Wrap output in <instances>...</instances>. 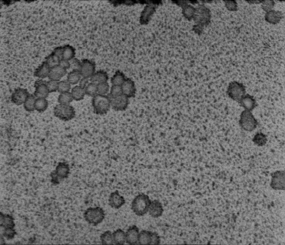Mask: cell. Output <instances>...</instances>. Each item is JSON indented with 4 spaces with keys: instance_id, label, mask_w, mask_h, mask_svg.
I'll use <instances>...</instances> for the list:
<instances>
[{
    "instance_id": "1",
    "label": "cell",
    "mask_w": 285,
    "mask_h": 245,
    "mask_svg": "<svg viewBox=\"0 0 285 245\" xmlns=\"http://www.w3.org/2000/svg\"><path fill=\"white\" fill-rule=\"evenodd\" d=\"M151 202L147 195L144 193L139 194L132 201L131 209L137 215L143 216L148 212Z\"/></svg>"
},
{
    "instance_id": "2",
    "label": "cell",
    "mask_w": 285,
    "mask_h": 245,
    "mask_svg": "<svg viewBox=\"0 0 285 245\" xmlns=\"http://www.w3.org/2000/svg\"><path fill=\"white\" fill-rule=\"evenodd\" d=\"M83 216L85 220L88 223L96 226L103 221L105 214L104 210L100 207H90L85 210Z\"/></svg>"
},
{
    "instance_id": "3",
    "label": "cell",
    "mask_w": 285,
    "mask_h": 245,
    "mask_svg": "<svg viewBox=\"0 0 285 245\" xmlns=\"http://www.w3.org/2000/svg\"><path fill=\"white\" fill-rule=\"evenodd\" d=\"M92 104L96 114L102 115L106 113L111 107V100L109 96L97 94L93 97Z\"/></svg>"
},
{
    "instance_id": "4",
    "label": "cell",
    "mask_w": 285,
    "mask_h": 245,
    "mask_svg": "<svg viewBox=\"0 0 285 245\" xmlns=\"http://www.w3.org/2000/svg\"><path fill=\"white\" fill-rule=\"evenodd\" d=\"M53 113L56 117L64 121L72 119L75 115L74 108L70 104H59L57 105L54 108Z\"/></svg>"
},
{
    "instance_id": "5",
    "label": "cell",
    "mask_w": 285,
    "mask_h": 245,
    "mask_svg": "<svg viewBox=\"0 0 285 245\" xmlns=\"http://www.w3.org/2000/svg\"><path fill=\"white\" fill-rule=\"evenodd\" d=\"M239 123L243 129L250 132L254 130L258 124L257 121L251 112L246 110L241 113Z\"/></svg>"
},
{
    "instance_id": "6",
    "label": "cell",
    "mask_w": 285,
    "mask_h": 245,
    "mask_svg": "<svg viewBox=\"0 0 285 245\" xmlns=\"http://www.w3.org/2000/svg\"><path fill=\"white\" fill-rule=\"evenodd\" d=\"M271 187L275 190H284L285 171L277 170L271 174Z\"/></svg>"
},
{
    "instance_id": "7",
    "label": "cell",
    "mask_w": 285,
    "mask_h": 245,
    "mask_svg": "<svg viewBox=\"0 0 285 245\" xmlns=\"http://www.w3.org/2000/svg\"><path fill=\"white\" fill-rule=\"evenodd\" d=\"M110 98L111 107L116 111L125 110L129 104V98L123 94L118 96Z\"/></svg>"
},
{
    "instance_id": "8",
    "label": "cell",
    "mask_w": 285,
    "mask_h": 245,
    "mask_svg": "<svg viewBox=\"0 0 285 245\" xmlns=\"http://www.w3.org/2000/svg\"><path fill=\"white\" fill-rule=\"evenodd\" d=\"M29 95L27 89L17 88L14 91L11 95V101L16 105H21L24 103Z\"/></svg>"
},
{
    "instance_id": "9",
    "label": "cell",
    "mask_w": 285,
    "mask_h": 245,
    "mask_svg": "<svg viewBox=\"0 0 285 245\" xmlns=\"http://www.w3.org/2000/svg\"><path fill=\"white\" fill-rule=\"evenodd\" d=\"M95 71V64L92 61L85 59L81 62L79 71L82 77L90 79Z\"/></svg>"
},
{
    "instance_id": "10",
    "label": "cell",
    "mask_w": 285,
    "mask_h": 245,
    "mask_svg": "<svg viewBox=\"0 0 285 245\" xmlns=\"http://www.w3.org/2000/svg\"><path fill=\"white\" fill-rule=\"evenodd\" d=\"M46 81L42 80H37L34 83L35 90L34 95L37 98H46L49 92L47 88Z\"/></svg>"
},
{
    "instance_id": "11",
    "label": "cell",
    "mask_w": 285,
    "mask_h": 245,
    "mask_svg": "<svg viewBox=\"0 0 285 245\" xmlns=\"http://www.w3.org/2000/svg\"><path fill=\"white\" fill-rule=\"evenodd\" d=\"M139 233V228L136 225L130 226L125 233L126 242L130 245L137 244Z\"/></svg>"
},
{
    "instance_id": "12",
    "label": "cell",
    "mask_w": 285,
    "mask_h": 245,
    "mask_svg": "<svg viewBox=\"0 0 285 245\" xmlns=\"http://www.w3.org/2000/svg\"><path fill=\"white\" fill-rule=\"evenodd\" d=\"M125 202L124 197L121 196L118 190L111 193L108 199V204L111 208L118 209L124 205Z\"/></svg>"
},
{
    "instance_id": "13",
    "label": "cell",
    "mask_w": 285,
    "mask_h": 245,
    "mask_svg": "<svg viewBox=\"0 0 285 245\" xmlns=\"http://www.w3.org/2000/svg\"><path fill=\"white\" fill-rule=\"evenodd\" d=\"M121 86L123 94L128 98L135 96L136 91L135 85L131 79L126 78Z\"/></svg>"
},
{
    "instance_id": "14",
    "label": "cell",
    "mask_w": 285,
    "mask_h": 245,
    "mask_svg": "<svg viewBox=\"0 0 285 245\" xmlns=\"http://www.w3.org/2000/svg\"><path fill=\"white\" fill-rule=\"evenodd\" d=\"M67 73L66 69L58 64L51 68L48 77L50 80L59 81Z\"/></svg>"
},
{
    "instance_id": "15",
    "label": "cell",
    "mask_w": 285,
    "mask_h": 245,
    "mask_svg": "<svg viewBox=\"0 0 285 245\" xmlns=\"http://www.w3.org/2000/svg\"><path fill=\"white\" fill-rule=\"evenodd\" d=\"M148 212L149 214L152 217L157 218L161 216L163 212L162 204L157 200L151 201Z\"/></svg>"
},
{
    "instance_id": "16",
    "label": "cell",
    "mask_w": 285,
    "mask_h": 245,
    "mask_svg": "<svg viewBox=\"0 0 285 245\" xmlns=\"http://www.w3.org/2000/svg\"><path fill=\"white\" fill-rule=\"evenodd\" d=\"M229 96L232 99L239 102L245 95V90L243 87L236 86L230 87L228 91Z\"/></svg>"
},
{
    "instance_id": "17",
    "label": "cell",
    "mask_w": 285,
    "mask_h": 245,
    "mask_svg": "<svg viewBox=\"0 0 285 245\" xmlns=\"http://www.w3.org/2000/svg\"><path fill=\"white\" fill-rule=\"evenodd\" d=\"M239 102L245 110L250 111L257 106L256 102L253 97L248 94L244 95Z\"/></svg>"
},
{
    "instance_id": "18",
    "label": "cell",
    "mask_w": 285,
    "mask_h": 245,
    "mask_svg": "<svg viewBox=\"0 0 285 245\" xmlns=\"http://www.w3.org/2000/svg\"><path fill=\"white\" fill-rule=\"evenodd\" d=\"M283 18V14L281 12L274 10L267 12L265 16V20L269 23L273 24L278 23Z\"/></svg>"
},
{
    "instance_id": "19",
    "label": "cell",
    "mask_w": 285,
    "mask_h": 245,
    "mask_svg": "<svg viewBox=\"0 0 285 245\" xmlns=\"http://www.w3.org/2000/svg\"><path fill=\"white\" fill-rule=\"evenodd\" d=\"M108 78V75L106 72L99 70L95 72L90 79V82L97 85L107 82Z\"/></svg>"
},
{
    "instance_id": "20",
    "label": "cell",
    "mask_w": 285,
    "mask_h": 245,
    "mask_svg": "<svg viewBox=\"0 0 285 245\" xmlns=\"http://www.w3.org/2000/svg\"><path fill=\"white\" fill-rule=\"evenodd\" d=\"M51 68L45 62H43L35 70L34 75L40 78H44L48 77Z\"/></svg>"
},
{
    "instance_id": "21",
    "label": "cell",
    "mask_w": 285,
    "mask_h": 245,
    "mask_svg": "<svg viewBox=\"0 0 285 245\" xmlns=\"http://www.w3.org/2000/svg\"><path fill=\"white\" fill-rule=\"evenodd\" d=\"M152 233L146 230H141L139 233L138 243L140 245H151Z\"/></svg>"
},
{
    "instance_id": "22",
    "label": "cell",
    "mask_w": 285,
    "mask_h": 245,
    "mask_svg": "<svg viewBox=\"0 0 285 245\" xmlns=\"http://www.w3.org/2000/svg\"><path fill=\"white\" fill-rule=\"evenodd\" d=\"M114 244L116 245H123L126 242L125 232L120 229H118L113 233Z\"/></svg>"
},
{
    "instance_id": "23",
    "label": "cell",
    "mask_w": 285,
    "mask_h": 245,
    "mask_svg": "<svg viewBox=\"0 0 285 245\" xmlns=\"http://www.w3.org/2000/svg\"><path fill=\"white\" fill-rule=\"evenodd\" d=\"M70 93L73 100L76 101L83 99L86 94L84 89L79 85L73 87Z\"/></svg>"
},
{
    "instance_id": "24",
    "label": "cell",
    "mask_w": 285,
    "mask_h": 245,
    "mask_svg": "<svg viewBox=\"0 0 285 245\" xmlns=\"http://www.w3.org/2000/svg\"><path fill=\"white\" fill-rule=\"evenodd\" d=\"M82 77L79 70H72L68 74L67 80L71 85L79 83Z\"/></svg>"
},
{
    "instance_id": "25",
    "label": "cell",
    "mask_w": 285,
    "mask_h": 245,
    "mask_svg": "<svg viewBox=\"0 0 285 245\" xmlns=\"http://www.w3.org/2000/svg\"><path fill=\"white\" fill-rule=\"evenodd\" d=\"M126 78L123 73L120 71H117L111 78V81L112 85L121 86Z\"/></svg>"
},
{
    "instance_id": "26",
    "label": "cell",
    "mask_w": 285,
    "mask_h": 245,
    "mask_svg": "<svg viewBox=\"0 0 285 245\" xmlns=\"http://www.w3.org/2000/svg\"><path fill=\"white\" fill-rule=\"evenodd\" d=\"M48 103L45 98H37L35 102V110L39 112L45 111L48 107Z\"/></svg>"
},
{
    "instance_id": "27",
    "label": "cell",
    "mask_w": 285,
    "mask_h": 245,
    "mask_svg": "<svg viewBox=\"0 0 285 245\" xmlns=\"http://www.w3.org/2000/svg\"><path fill=\"white\" fill-rule=\"evenodd\" d=\"M101 244L103 245H113L114 244L113 234L109 230L105 231L100 236Z\"/></svg>"
},
{
    "instance_id": "28",
    "label": "cell",
    "mask_w": 285,
    "mask_h": 245,
    "mask_svg": "<svg viewBox=\"0 0 285 245\" xmlns=\"http://www.w3.org/2000/svg\"><path fill=\"white\" fill-rule=\"evenodd\" d=\"M252 140L257 146H262L266 144L267 139L266 135L262 132H258L254 136Z\"/></svg>"
},
{
    "instance_id": "29",
    "label": "cell",
    "mask_w": 285,
    "mask_h": 245,
    "mask_svg": "<svg viewBox=\"0 0 285 245\" xmlns=\"http://www.w3.org/2000/svg\"><path fill=\"white\" fill-rule=\"evenodd\" d=\"M36 99L34 95L30 94L23 103V107L26 111L31 112L35 110L34 105Z\"/></svg>"
},
{
    "instance_id": "30",
    "label": "cell",
    "mask_w": 285,
    "mask_h": 245,
    "mask_svg": "<svg viewBox=\"0 0 285 245\" xmlns=\"http://www.w3.org/2000/svg\"><path fill=\"white\" fill-rule=\"evenodd\" d=\"M74 49L70 46H65L63 48L62 59L67 60H72L75 55Z\"/></svg>"
},
{
    "instance_id": "31",
    "label": "cell",
    "mask_w": 285,
    "mask_h": 245,
    "mask_svg": "<svg viewBox=\"0 0 285 245\" xmlns=\"http://www.w3.org/2000/svg\"><path fill=\"white\" fill-rule=\"evenodd\" d=\"M73 100L71 93L70 92L61 93L58 98V101L59 104H70Z\"/></svg>"
},
{
    "instance_id": "32",
    "label": "cell",
    "mask_w": 285,
    "mask_h": 245,
    "mask_svg": "<svg viewBox=\"0 0 285 245\" xmlns=\"http://www.w3.org/2000/svg\"><path fill=\"white\" fill-rule=\"evenodd\" d=\"M85 94L94 97L98 94L97 85L90 82L84 89Z\"/></svg>"
},
{
    "instance_id": "33",
    "label": "cell",
    "mask_w": 285,
    "mask_h": 245,
    "mask_svg": "<svg viewBox=\"0 0 285 245\" xmlns=\"http://www.w3.org/2000/svg\"><path fill=\"white\" fill-rule=\"evenodd\" d=\"M71 88V85L67 80L58 82L57 90L60 93L69 92Z\"/></svg>"
},
{
    "instance_id": "34",
    "label": "cell",
    "mask_w": 285,
    "mask_h": 245,
    "mask_svg": "<svg viewBox=\"0 0 285 245\" xmlns=\"http://www.w3.org/2000/svg\"><path fill=\"white\" fill-rule=\"evenodd\" d=\"M61 59L60 57L54 53L48 58L46 62L51 68L59 64Z\"/></svg>"
},
{
    "instance_id": "35",
    "label": "cell",
    "mask_w": 285,
    "mask_h": 245,
    "mask_svg": "<svg viewBox=\"0 0 285 245\" xmlns=\"http://www.w3.org/2000/svg\"><path fill=\"white\" fill-rule=\"evenodd\" d=\"M98 94L102 95H107L109 89V86L107 82L97 85Z\"/></svg>"
},
{
    "instance_id": "36",
    "label": "cell",
    "mask_w": 285,
    "mask_h": 245,
    "mask_svg": "<svg viewBox=\"0 0 285 245\" xmlns=\"http://www.w3.org/2000/svg\"><path fill=\"white\" fill-rule=\"evenodd\" d=\"M121 86L112 85L109 96L110 98L116 97L123 94Z\"/></svg>"
},
{
    "instance_id": "37",
    "label": "cell",
    "mask_w": 285,
    "mask_h": 245,
    "mask_svg": "<svg viewBox=\"0 0 285 245\" xmlns=\"http://www.w3.org/2000/svg\"><path fill=\"white\" fill-rule=\"evenodd\" d=\"M58 82L50 80L46 81V84L49 93L55 92L57 90Z\"/></svg>"
},
{
    "instance_id": "38",
    "label": "cell",
    "mask_w": 285,
    "mask_h": 245,
    "mask_svg": "<svg viewBox=\"0 0 285 245\" xmlns=\"http://www.w3.org/2000/svg\"><path fill=\"white\" fill-rule=\"evenodd\" d=\"M275 4V2L272 0H265L262 1L261 7L265 12H267L271 10Z\"/></svg>"
},
{
    "instance_id": "39",
    "label": "cell",
    "mask_w": 285,
    "mask_h": 245,
    "mask_svg": "<svg viewBox=\"0 0 285 245\" xmlns=\"http://www.w3.org/2000/svg\"><path fill=\"white\" fill-rule=\"evenodd\" d=\"M152 239L151 245H158L160 244L161 240L160 237L156 232H152Z\"/></svg>"
},
{
    "instance_id": "40",
    "label": "cell",
    "mask_w": 285,
    "mask_h": 245,
    "mask_svg": "<svg viewBox=\"0 0 285 245\" xmlns=\"http://www.w3.org/2000/svg\"><path fill=\"white\" fill-rule=\"evenodd\" d=\"M81 62H80L78 60L76 59H74L73 60L72 62L71 63H70V67L72 69V70H78L79 71L81 65Z\"/></svg>"
},
{
    "instance_id": "41",
    "label": "cell",
    "mask_w": 285,
    "mask_h": 245,
    "mask_svg": "<svg viewBox=\"0 0 285 245\" xmlns=\"http://www.w3.org/2000/svg\"><path fill=\"white\" fill-rule=\"evenodd\" d=\"M90 81L89 78L82 77L79 82V86L84 89L90 83Z\"/></svg>"
},
{
    "instance_id": "42",
    "label": "cell",
    "mask_w": 285,
    "mask_h": 245,
    "mask_svg": "<svg viewBox=\"0 0 285 245\" xmlns=\"http://www.w3.org/2000/svg\"><path fill=\"white\" fill-rule=\"evenodd\" d=\"M59 64L66 70L70 67V63L68 61L63 59H61Z\"/></svg>"
},
{
    "instance_id": "43",
    "label": "cell",
    "mask_w": 285,
    "mask_h": 245,
    "mask_svg": "<svg viewBox=\"0 0 285 245\" xmlns=\"http://www.w3.org/2000/svg\"><path fill=\"white\" fill-rule=\"evenodd\" d=\"M263 1H258V0H256V1H248V0H247V2H248L249 3H256H256H260L262 2Z\"/></svg>"
}]
</instances>
